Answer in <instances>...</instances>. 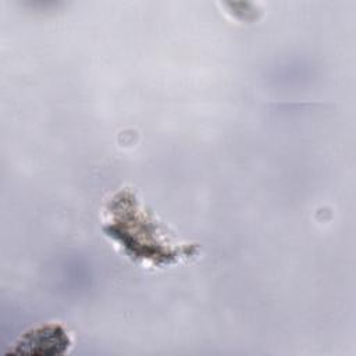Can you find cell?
Returning <instances> with one entry per match:
<instances>
[{
	"mask_svg": "<svg viewBox=\"0 0 356 356\" xmlns=\"http://www.w3.org/2000/svg\"><path fill=\"white\" fill-rule=\"evenodd\" d=\"M72 346L68 331L60 324H42L24 332L10 348L15 355H64Z\"/></svg>",
	"mask_w": 356,
	"mask_h": 356,
	"instance_id": "7a4b0ae2",
	"label": "cell"
},
{
	"mask_svg": "<svg viewBox=\"0 0 356 356\" xmlns=\"http://www.w3.org/2000/svg\"><path fill=\"white\" fill-rule=\"evenodd\" d=\"M103 231L128 256L154 266H165L193 256L196 249L168 239L165 231L129 191L115 193L107 203Z\"/></svg>",
	"mask_w": 356,
	"mask_h": 356,
	"instance_id": "6da1fadb",
	"label": "cell"
}]
</instances>
